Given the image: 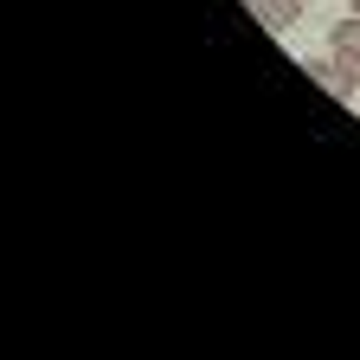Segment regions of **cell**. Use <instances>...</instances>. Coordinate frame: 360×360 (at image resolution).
Here are the masks:
<instances>
[{"label": "cell", "instance_id": "cell-1", "mask_svg": "<svg viewBox=\"0 0 360 360\" xmlns=\"http://www.w3.org/2000/svg\"><path fill=\"white\" fill-rule=\"evenodd\" d=\"M328 52H335V65L360 84V13H347V20L328 26Z\"/></svg>", "mask_w": 360, "mask_h": 360}, {"label": "cell", "instance_id": "cell-2", "mask_svg": "<svg viewBox=\"0 0 360 360\" xmlns=\"http://www.w3.org/2000/svg\"><path fill=\"white\" fill-rule=\"evenodd\" d=\"M309 77L322 84L328 97H354V90H360V84H354V77H347V71L335 65V52H328V58H309Z\"/></svg>", "mask_w": 360, "mask_h": 360}, {"label": "cell", "instance_id": "cell-3", "mask_svg": "<svg viewBox=\"0 0 360 360\" xmlns=\"http://www.w3.org/2000/svg\"><path fill=\"white\" fill-rule=\"evenodd\" d=\"M251 13H257L270 32H290V26L302 20V0H251Z\"/></svg>", "mask_w": 360, "mask_h": 360}, {"label": "cell", "instance_id": "cell-4", "mask_svg": "<svg viewBox=\"0 0 360 360\" xmlns=\"http://www.w3.org/2000/svg\"><path fill=\"white\" fill-rule=\"evenodd\" d=\"M347 7H354V13H360V0H347Z\"/></svg>", "mask_w": 360, "mask_h": 360}]
</instances>
